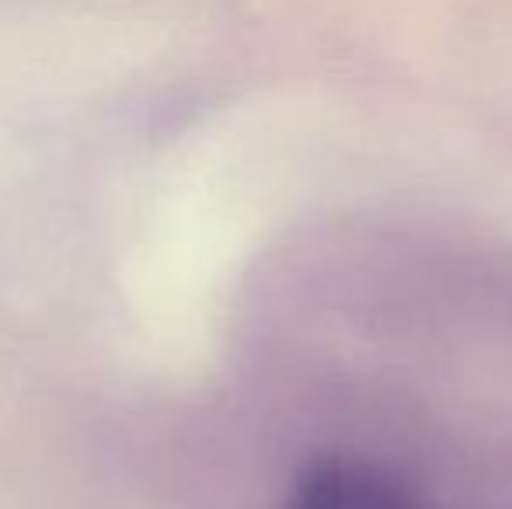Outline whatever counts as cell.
I'll return each instance as SVG.
<instances>
[{
	"instance_id": "obj_1",
	"label": "cell",
	"mask_w": 512,
	"mask_h": 509,
	"mask_svg": "<svg viewBox=\"0 0 512 509\" xmlns=\"http://www.w3.org/2000/svg\"><path fill=\"white\" fill-rule=\"evenodd\" d=\"M279 509H457L401 478L384 464L359 457H324L290 485Z\"/></svg>"
}]
</instances>
